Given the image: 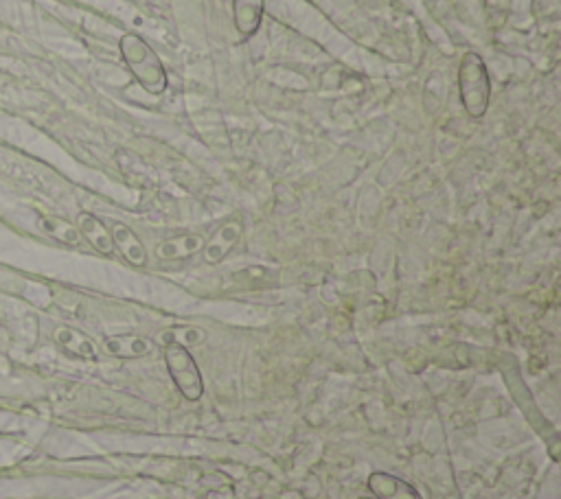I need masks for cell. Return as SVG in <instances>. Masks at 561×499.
Here are the masks:
<instances>
[{"instance_id": "cell-1", "label": "cell", "mask_w": 561, "mask_h": 499, "mask_svg": "<svg viewBox=\"0 0 561 499\" xmlns=\"http://www.w3.org/2000/svg\"><path fill=\"white\" fill-rule=\"evenodd\" d=\"M121 55L125 64L150 95H160L167 88V73L156 51L143 38L128 33L121 38Z\"/></svg>"}, {"instance_id": "cell-2", "label": "cell", "mask_w": 561, "mask_h": 499, "mask_svg": "<svg viewBox=\"0 0 561 499\" xmlns=\"http://www.w3.org/2000/svg\"><path fill=\"white\" fill-rule=\"evenodd\" d=\"M459 90L461 101L469 116L480 119L491 101V79L485 62L478 53H465L459 66Z\"/></svg>"}, {"instance_id": "cell-3", "label": "cell", "mask_w": 561, "mask_h": 499, "mask_svg": "<svg viewBox=\"0 0 561 499\" xmlns=\"http://www.w3.org/2000/svg\"><path fill=\"white\" fill-rule=\"evenodd\" d=\"M165 364L169 377L187 401H198L204 392V381L196 359L189 353V348L178 344L165 346Z\"/></svg>"}, {"instance_id": "cell-4", "label": "cell", "mask_w": 561, "mask_h": 499, "mask_svg": "<svg viewBox=\"0 0 561 499\" xmlns=\"http://www.w3.org/2000/svg\"><path fill=\"white\" fill-rule=\"evenodd\" d=\"M242 235H244V219L242 217L228 219V222L217 228V232L209 241H204V248H202L204 261L209 265L222 263L228 254L235 250Z\"/></svg>"}, {"instance_id": "cell-5", "label": "cell", "mask_w": 561, "mask_h": 499, "mask_svg": "<svg viewBox=\"0 0 561 499\" xmlns=\"http://www.w3.org/2000/svg\"><path fill=\"white\" fill-rule=\"evenodd\" d=\"M369 491L375 499H423L410 482L384 471L369 475Z\"/></svg>"}, {"instance_id": "cell-6", "label": "cell", "mask_w": 561, "mask_h": 499, "mask_svg": "<svg viewBox=\"0 0 561 499\" xmlns=\"http://www.w3.org/2000/svg\"><path fill=\"white\" fill-rule=\"evenodd\" d=\"M110 235L114 241V250H119L123 254V259L136 265V268H143L147 263V250L143 246V241L134 235V230L121 222H114L110 226Z\"/></svg>"}, {"instance_id": "cell-7", "label": "cell", "mask_w": 561, "mask_h": 499, "mask_svg": "<svg viewBox=\"0 0 561 499\" xmlns=\"http://www.w3.org/2000/svg\"><path fill=\"white\" fill-rule=\"evenodd\" d=\"M204 239L200 235H180L160 241L156 246V257L160 261H185L193 254L202 252Z\"/></svg>"}, {"instance_id": "cell-8", "label": "cell", "mask_w": 561, "mask_h": 499, "mask_svg": "<svg viewBox=\"0 0 561 499\" xmlns=\"http://www.w3.org/2000/svg\"><path fill=\"white\" fill-rule=\"evenodd\" d=\"M77 230L82 232V237L101 254H112L114 252V241L110 235V228L101 222L99 217L90 213H79L77 215Z\"/></svg>"}, {"instance_id": "cell-9", "label": "cell", "mask_w": 561, "mask_h": 499, "mask_svg": "<svg viewBox=\"0 0 561 499\" xmlns=\"http://www.w3.org/2000/svg\"><path fill=\"white\" fill-rule=\"evenodd\" d=\"M235 27L242 36H253L261 27L263 0H233Z\"/></svg>"}, {"instance_id": "cell-10", "label": "cell", "mask_w": 561, "mask_h": 499, "mask_svg": "<svg viewBox=\"0 0 561 499\" xmlns=\"http://www.w3.org/2000/svg\"><path fill=\"white\" fill-rule=\"evenodd\" d=\"M53 340L71 355L84 357V359H95L97 357V348H95L93 340L86 338V335L82 331H77V329L57 327L53 331Z\"/></svg>"}, {"instance_id": "cell-11", "label": "cell", "mask_w": 561, "mask_h": 499, "mask_svg": "<svg viewBox=\"0 0 561 499\" xmlns=\"http://www.w3.org/2000/svg\"><path fill=\"white\" fill-rule=\"evenodd\" d=\"M106 351L114 357H143L152 351V342L147 338H141V335H112V338H106L103 342Z\"/></svg>"}, {"instance_id": "cell-12", "label": "cell", "mask_w": 561, "mask_h": 499, "mask_svg": "<svg viewBox=\"0 0 561 499\" xmlns=\"http://www.w3.org/2000/svg\"><path fill=\"white\" fill-rule=\"evenodd\" d=\"M40 228L47 232L49 237L66 243V246H79L82 243V232L77 230V226H73L71 222L60 217H42L40 219Z\"/></svg>"}, {"instance_id": "cell-13", "label": "cell", "mask_w": 561, "mask_h": 499, "mask_svg": "<svg viewBox=\"0 0 561 499\" xmlns=\"http://www.w3.org/2000/svg\"><path fill=\"white\" fill-rule=\"evenodd\" d=\"M158 342L163 346L167 344H178L185 348L200 346L206 342V331L200 327H171L158 335Z\"/></svg>"}, {"instance_id": "cell-14", "label": "cell", "mask_w": 561, "mask_h": 499, "mask_svg": "<svg viewBox=\"0 0 561 499\" xmlns=\"http://www.w3.org/2000/svg\"><path fill=\"white\" fill-rule=\"evenodd\" d=\"M360 499H375V497H360Z\"/></svg>"}]
</instances>
